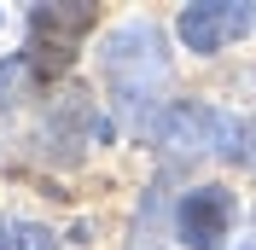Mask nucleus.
<instances>
[{
    "label": "nucleus",
    "instance_id": "7ed1b4c3",
    "mask_svg": "<svg viewBox=\"0 0 256 250\" xmlns=\"http://www.w3.org/2000/svg\"><path fill=\"white\" fill-rule=\"evenodd\" d=\"M175 30L192 52H222L227 41H239L250 30V6H239V0H198V6H180Z\"/></svg>",
    "mask_w": 256,
    "mask_h": 250
},
{
    "label": "nucleus",
    "instance_id": "20e7f679",
    "mask_svg": "<svg viewBox=\"0 0 256 250\" xmlns=\"http://www.w3.org/2000/svg\"><path fill=\"white\" fill-rule=\"evenodd\" d=\"M24 70H30L24 58H6V64H0V105H12V94H18V76H24Z\"/></svg>",
    "mask_w": 256,
    "mask_h": 250
},
{
    "label": "nucleus",
    "instance_id": "f257e3e1",
    "mask_svg": "<svg viewBox=\"0 0 256 250\" xmlns=\"http://www.w3.org/2000/svg\"><path fill=\"white\" fill-rule=\"evenodd\" d=\"M88 30H94V6H35L30 12V58L24 64H30L35 76L64 70Z\"/></svg>",
    "mask_w": 256,
    "mask_h": 250
},
{
    "label": "nucleus",
    "instance_id": "f03ea898",
    "mask_svg": "<svg viewBox=\"0 0 256 250\" xmlns=\"http://www.w3.org/2000/svg\"><path fill=\"white\" fill-rule=\"evenodd\" d=\"M233 216H239V204L227 186H192L175 210V233L186 250H222V238L233 233Z\"/></svg>",
    "mask_w": 256,
    "mask_h": 250
}]
</instances>
